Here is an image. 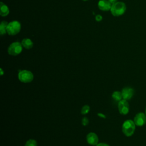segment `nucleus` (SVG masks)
I'll use <instances>...</instances> for the list:
<instances>
[{
    "instance_id": "2eb2a0df",
    "label": "nucleus",
    "mask_w": 146,
    "mask_h": 146,
    "mask_svg": "<svg viewBox=\"0 0 146 146\" xmlns=\"http://www.w3.org/2000/svg\"><path fill=\"white\" fill-rule=\"evenodd\" d=\"M90 110V106L88 105H85L82 107V108L81 110V113L83 115L87 114V113H88Z\"/></svg>"
},
{
    "instance_id": "b1692460",
    "label": "nucleus",
    "mask_w": 146,
    "mask_h": 146,
    "mask_svg": "<svg viewBox=\"0 0 146 146\" xmlns=\"http://www.w3.org/2000/svg\"><path fill=\"white\" fill-rule=\"evenodd\" d=\"M83 1H88V0H83Z\"/></svg>"
},
{
    "instance_id": "423d86ee",
    "label": "nucleus",
    "mask_w": 146,
    "mask_h": 146,
    "mask_svg": "<svg viewBox=\"0 0 146 146\" xmlns=\"http://www.w3.org/2000/svg\"><path fill=\"white\" fill-rule=\"evenodd\" d=\"M118 110L121 115H126L128 113L129 110V104L126 100H121L118 103Z\"/></svg>"
},
{
    "instance_id": "6e6552de",
    "label": "nucleus",
    "mask_w": 146,
    "mask_h": 146,
    "mask_svg": "<svg viewBox=\"0 0 146 146\" xmlns=\"http://www.w3.org/2000/svg\"><path fill=\"white\" fill-rule=\"evenodd\" d=\"M121 92L123 99L128 100L131 99L133 96L134 94V90L131 87H125L122 90Z\"/></svg>"
},
{
    "instance_id": "dca6fc26",
    "label": "nucleus",
    "mask_w": 146,
    "mask_h": 146,
    "mask_svg": "<svg viewBox=\"0 0 146 146\" xmlns=\"http://www.w3.org/2000/svg\"><path fill=\"white\" fill-rule=\"evenodd\" d=\"M25 146H37V143L35 140L30 139L27 141Z\"/></svg>"
},
{
    "instance_id": "0eeeda50",
    "label": "nucleus",
    "mask_w": 146,
    "mask_h": 146,
    "mask_svg": "<svg viewBox=\"0 0 146 146\" xmlns=\"http://www.w3.org/2000/svg\"><path fill=\"white\" fill-rule=\"evenodd\" d=\"M133 121L137 126H143L146 123V115L143 112H139L137 113Z\"/></svg>"
},
{
    "instance_id": "4be33fe9",
    "label": "nucleus",
    "mask_w": 146,
    "mask_h": 146,
    "mask_svg": "<svg viewBox=\"0 0 146 146\" xmlns=\"http://www.w3.org/2000/svg\"><path fill=\"white\" fill-rule=\"evenodd\" d=\"M1 71V75H3V70H2V68H1V70H0Z\"/></svg>"
},
{
    "instance_id": "4468645a",
    "label": "nucleus",
    "mask_w": 146,
    "mask_h": 146,
    "mask_svg": "<svg viewBox=\"0 0 146 146\" xmlns=\"http://www.w3.org/2000/svg\"><path fill=\"white\" fill-rule=\"evenodd\" d=\"M112 98L116 102H120L123 98L121 92L120 91H115L112 95Z\"/></svg>"
},
{
    "instance_id": "20e7f679",
    "label": "nucleus",
    "mask_w": 146,
    "mask_h": 146,
    "mask_svg": "<svg viewBox=\"0 0 146 146\" xmlns=\"http://www.w3.org/2000/svg\"><path fill=\"white\" fill-rule=\"evenodd\" d=\"M22 51V45L19 42L12 43L8 47L7 52L9 55L16 56L19 55Z\"/></svg>"
},
{
    "instance_id": "f257e3e1",
    "label": "nucleus",
    "mask_w": 146,
    "mask_h": 146,
    "mask_svg": "<svg viewBox=\"0 0 146 146\" xmlns=\"http://www.w3.org/2000/svg\"><path fill=\"white\" fill-rule=\"evenodd\" d=\"M111 14L115 17L123 15L126 10V5L123 2H117L112 5L111 9Z\"/></svg>"
},
{
    "instance_id": "5701e85b",
    "label": "nucleus",
    "mask_w": 146,
    "mask_h": 146,
    "mask_svg": "<svg viewBox=\"0 0 146 146\" xmlns=\"http://www.w3.org/2000/svg\"><path fill=\"white\" fill-rule=\"evenodd\" d=\"M145 115H146V107H145Z\"/></svg>"
},
{
    "instance_id": "ddd939ff",
    "label": "nucleus",
    "mask_w": 146,
    "mask_h": 146,
    "mask_svg": "<svg viewBox=\"0 0 146 146\" xmlns=\"http://www.w3.org/2000/svg\"><path fill=\"white\" fill-rule=\"evenodd\" d=\"M9 23H7L6 21H2L0 25V34L1 35H3V34H5L7 33V26Z\"/></svg>"
},
{
    "instance_id": "1a4fd4ad",
    "label": "nucleus",
    "mask_w": 146,
    "mask_h": 146,
    "mask_svg": "<svg viewBox=\"0 0 146 146\" xmlns=\"http://www.w3.org/2000/svg\"><path fill=\"white\" fill-rule=\"evenodd\" d=\"M98 7L102 11H108L111 9L112 4L108 0H100L98 2Z\"/></svg>"
},
{
    "instance_id": "412c9836",
    "label": "nucleus",
    "mask_w": 146,
    "mask_h": 146,
    "mask_svg": "<svg viewBox=\"0 0 146 146\" xmlns=\"http://www.w3.org/2000/svg\"><path fill=\"white\" fill-rule=\"evenodd\" d=\"M99 116H101V117H104V118H105L106 117V116H105V115H103V114H102V113H98V114Z\"/></svg>"
},
{
    "instance_id": "a211bd4d",
    "label": "nucleus",
    "mask_w": 146,
    "mask_h": 146,
    "mask_svg": "<svg viewBox=\"0 0 146 146\" xmlns=\"http://www.w3.org/2000/svg\"><path fill=\"white\" fill-rule=\"evenodd\" d=\"M95 19L97 21H100L102 20V16L100 15H97L95 17Z\"/></svg>"
},
{
    "instance_id": "9b49d317",
    "label": "nucleus",
    "mask_w": 146,
    "mask_h": 146,
    "mask_svg": "<svg viewBox=\"0 0 146 146\" xmlns=\"http://www.w3.org/2000/svg\"><path fill=\"white\" fill-rule=\"evenodd\" d=\"M21 44L22 46L26 49H30L33 47V42L29 38L23 39L21 42Z\"/></svg>"
},
{
    "instance_id": "aec40b11",
    "label": "nucleus",
    "mask_w": 146,
    "mask_h": 146,
    "mask_svg": "<svg viewBox=\"0 0 146 146\" xmlns=\"http://www.w3.org/2000/svg\"><path fill=\"white\" fill-rule=\"evenodd\" d=\"M108 1L112 5V4H114L115 3L117 2V0H108Z\"/></svg>"
},
{
    "instance_id": "7ed1b4c3",
    "label": "nucleus",
    "mask_w": 146,
    "mask_h": 146,
    "mask_svg": "<svg viewBox=\"0 0 146 146\" xmlns=\"http://www.w3.org/2000/svg\"><path fill=\"white\" fill-rule=\"evenodd\" d=\"M21 24L18 21H13L8 23L7 26V33L10 35H15L21 30Z\"/></svg>"
},
{
    "instance_id": "39448f33",
    "label": "nucleus",
    "mask_w": 146,
    "mask_h": 146,
    "mask_svg": "<svg viewBox=\"0 0 146 146\" xmlns=\"http://www.w3.org/2000/svg\"><path fill=\"white\" fill-rule=\"evenodd\" d=\"M33 74L30 71L22 70L18 73V79L22 82L29 83L33 80Z\"/></svg>"
},
{
    "instance_id": "9d476101",
    "label": "nucleus",
    "mask_w": 146,
    "mask_h": 146,
    "mask_svg": "<svg viewBox=\"0 0 146 146\" xmlns=\"http://www.w3.org/2000/svg\"><path fill=\"white\" fill-rule=\"evenodd\" d=\"M98 136L94 132H90L87 136V143L90 145H96L98 144Z\"/></svg>"
},
{
    "instance_id": "f8f14e48",
    "label": "nucleus",
    "mask_w": 146,
    "mask_h": 146,
    "mask_svg": "<svg viewBox=\"0 0 146 146\" xmlns=\"http://www.w3.org/2000/svg\"><path fill=\"white\" fill-rule=\"evenodd\" d=\"M0 6H1V13H0L2 17H5L9 13V7L2 2L0 3Z\"/></svg>"
},
{
    "instance_id": "f03ea898",
    "label": "nucleus",
    "mask_w": 146,
    "mask_h": 146,
    "mask_svg": "<svg viewBox=\"0 0 146 146\" xmlns=\"http://www.w3.org/2000/svg\"><path fill=\"white\" fill-rule=\"evenodd\" d=\"M135 124L131 120H125L122 125V131L126 136H132L135 130Z\"/></svg>"
},
{
    "instance_id": "f3484780",
    "label": "nucleus",
    "mask_w": 146,
    "mask_h": 146,
    "mask_svg": "<svg viewBox=\"0 0 146 146\" xmlns=\"http://www.w3.org/2000/svg\"><path fill=\"white\" fill-rule=\"evenodd\" d=\"M88 123H89V121H88V118L84 117H83V118L82 119V124H83L84 126L87 125L88 124Z\"/></svg>"
},
{
    "instance_id": "6ab92c4d",
    "label": "nucleus",
    "mask_w": 146,
    "mask_h": 146,
    "mask_svg": "<svg viewBox=\"0 0 146 146\" xmlns=\"http://www.w3.org/2000/svg\"><path fill=\"white\" fill-rule=\"evenodd\" d=\"M96 146H110V145H108L106 143H99V144H98Z\"/></svg>"
}]
</instances>
